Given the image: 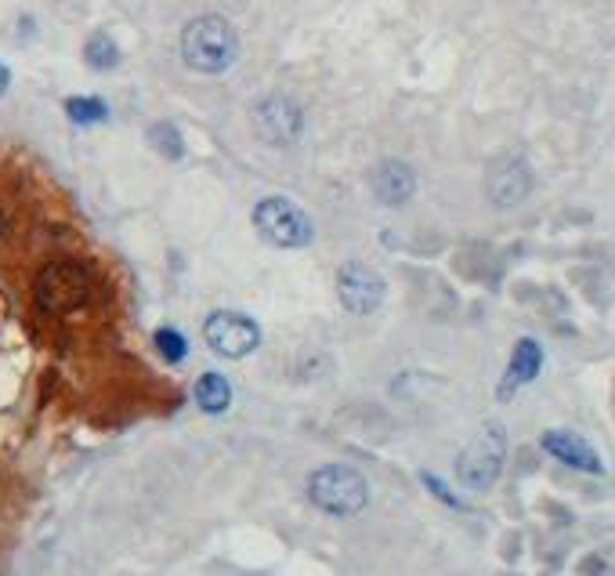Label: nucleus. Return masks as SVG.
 <instances>
[{
  "instance_id": "10",
  "label": "nucleus",
  "mask_w": 615,
  "mask_h": 576,
  "mask_svg": "<svg viewBox=\"0 0 615 576\" xmlns=\"http://www.w3.org/2000/svg\"><path fill=\"white\" fill-rule=\"evenodd\" d=\"M540 446L547 449L554 460H561V465L576 468V471H587V475H601V471H605L598 449L576 432H543Z\"/></svg>"
},
{
  "instance_id": "17",
  "label": "nucleus",
  "mask_w": 615,
  "mask_h": 576,
  "mask_svg": "<svg viewBox=\"0 0 615 576\" xmlns=\"http://www.w3.org/2000/svg\"><path fill=\"white\" fill-rule=\"evenodd\" d=\"M153 341H156V352L164 355V363H185V355H189V341L174 327H159Z\"/></svg>"
},
{
  "instance_id": "12",
  "label": "nucleus",
  "mask_w": 615,
  "mask_h": 576,
  "mask_svg": "<svg viewBox=\"0 0 615 576\" xmlns=\"http://www.w3.org/2000/svg\"><path fill=\"white\" fill-rule=\"evenodd\" d=\"M543 371V349L532 338L525 341H518L515 344V352H510V366H507V374H504V385H500V399L507 402L521 385H529V381H536Z\"/></svg>"
},
{
  "instance_id": "15",
  "label": "nucleus",
  "mask_w": 615,
  "mask_h": 576,
  "mask_svg": "<svg viewBox=\"0 0 615 576\" xmlns=\"http://www.w3.org/2000/svg\"><path fill=\"white\" fill-rule=\"evenodd\" d=\"M84 59H87L91 69H98V73H109V69L120 66V48H116V40L109 37V33H95L84 48Z\"/></svg>"
},
{
  "instance_id": "14",
  "label": "nucleus",
  "mask_w": 615,
  "mask_h": 576,
  "mask_svg": "<svg viewBox=\"0 0 615 576\" xmlns=\"http://www.w3.org/2000/svg\"><path fill=\"white\" fill-rule=\"evenodd\" d=\"M66 117L80 124V128H91V124L109 120V106L95 95H73V98H66Z\"/></svg>"
},
{
  "instance_id": "7",
  "label": "nucleus",
  "mask_w": 615,
  "mask_h": 576,
  "mask_svg": "<svg viewBox=\"0 0 615 576\" xmlns=\"http://www.w3.org/2000/svg\"><path fill=\"white\" fill-rule=\"evenodd\" d=\"M336 297L352 316H369L385 305V280L363 261H344L336 269Z\"/></svg>"
},
{
  "instance_id": "6",
  "label": "nucleus",
  "mask_w": 615,
  "mask_h": 576,
  "mask_svg": "<svg viewBox=\"0 0 615 576\" xmlns=\"http://www.w3.org/2000/svg\"><path fill=\"white\" fill-rule=\"evenodd\" d=\"M203 338L222 360H243L261 344V327L243 313H214L203 322Z\"/></svg>"
},
{
  "instance_id": "4",
  "label": "nucleus",
  "mask_w": 615,
  "mask_h": 576,
  "mask_svg": "<svg viewBox=\"0 0 615 576\" xmlns=\"http://www.w3.org/2000/svg\"><path fill=\"white\" fill-rule=\"evenodd\" d=\"M504 460H507V432H504V424L493 421V424H485V428L474 435V443L460 454L457 460L460 486L471 493H485L500 479Z\"/></svg>"
},
{
  "instance_id": "1",
  "label": "nucleus",
  "mask_w": 615,
  "mask_h": 576,
  "mask_svg": "<svg viewBox=\"0 0 615 576\" xmlns=\"http://www.w3.org/2000/svg\"><path fill=\"white\" fill-rule=\"evenodd\" d=\"M239 59V37L222 15H200L181 30V62L196 73L217 77Z\"/></svg>"
},
{
  "instance_id": "16",
  "label": "nucleus",
  "mask_w": 615,
  "mask_h": 576,
  "mask_svg": "<svg viewBox=\"0 0 615 576\" xmlns=\"http://www.w3.org/2000/svg\"><path fill=\"white\" fill-rule=\"evenodd\" d=\"M149 142L164 160H181L185 156V142H181V131L174 128V124H153L149 128Z\"/></svg>"
},
{
  "instance_id": "3",
  "label": "nucleus",
  "mask_w": 615,
  "mask_h": 576,
  "mask_svg": "<svg viewBox=\"0 0 615 576\" xmlns=\"http://www.w3.org/2000/svg\"><path fill=\"white\" fill-rule=\"evenodd\" d=\"M308 501L316 504L322 515L333 518H352L369 504V482L363 471L347 465H322L308 475Z\"/></svg>"
},
{
  "instance_id": "18",
  "label": "nucleus",
  "mask_w": 615,
  "mask_h": 576,
  "mask_svg": "<svg viewBox=\"0 0 615 576\" xmlns=\"http://www.w3.org/2000/svg\"><path fill=\"white\" fill-rule=\"evenodd\" d=\"M424 486L431 490L442 504H449V508H460V512H463V501H460V497H452V490H449L438 475H431V471H424Z\"/></svg>"
},
{
  "instance_id": "19",
  "label": "nucleus",
  "mask_w": 615,
  "mask_h": 576,
  "mask_svg": "<svg viewBox=\"0 0 615 576\" xmlns=\"http://www.w3.org/2000/svg\"><path fill=\"white\" fill-rule=\"evenodd\" d=\"M8 236H11V214L0 207V244H8Z\"/></svg>"
},
{
  "instance_id": "13",
  "label": "nucleus",
  "mask_w": 615,
  "mask_h": 576,
  "mask_svg": "<svg viewBox=\"0 0 615 576\" xmlns=\"http://www.w3.org/2000/svg\"><path fill=\"white\" fill-rule=\"evenodd\" d=\"M192 396H196V407L203 413H225L232 407V385L222 374H203L200 381H196Z\"/></svg>"
},
{
  "instance_id": "8",
  "label": "nucleus",
  "mask_w": 615,
  "mask_h": 576,
  "mask_svg": "<svg viewBox=\"0 0 615 576\" xmlns=\"http://www.w3.org/2000/svg\"><path fill=\"white\" fill-rule=\"evenodd\" d=\"M253 128L269 145H294L305 131V109L289 95H269L253 106Z\"/></svg>"
},
{
  "instance_id": "11",
  "label": "nucleus",
  "mask_w": 615,
  "mask_h": 576,
  "mask_svg": "<svg viewBox=\"0 0 615 576\" xmlns=\"http://www.w3.org/2000/svg\"><path fill=\"white\" fill-rule=\"evenodd\" d=\"M369 189H374V196L385 207H402L416 192V175L402 160H380V164L369 171Z\"/></svg>"
},
{
  "instance_id": "20",
  "label": "nucleus",
  "mask_w": 615,
  "mask_h": 576,
  "mask_svg": "<svg viewBox=\"0 0 615 576\" xmlns=\"http://www.w3.org/2000/svg\"><path fill=\"white\" fill-rule=\"evenodd\" d=\"M8 84H11V73H8V66L0 62V95H4V91H8Z\"/></svg>"
},
{
  "instance_id": "2",
  "label": "nucleus",
  "mask_w": 615,
  "mask_h": 576,
  "mask_svg": "<svg viewBox=\"0 0 615 576\" xmlns=\"http://www.w3.org/2000/svg\"><path fill=\"white\" fill-rule=\"evenodd\" d=\"M91 291H95V283H91L87 265H80L73 258L48 261L37 272V280H33V297H37L40 313L48 316L80 313L91 302Z\"/></svg>"
},
{
  "instance_id": "5",
  "label": "nucleus",
  "mask_w": 615,
  "mask_h": 576,
  "mask_svg": "<svg viewBox=\"0 0 615 576\" xmlns=\"http://www.w3.org/2000/svg\"><path fill=\"white\" fill-rule=\"evenodd\" d=\"M253 228H258L264 244L283 250H297L311 244V218L294 200H286V196H264L253 207Z\"/></svg>"
},
{
  "instance_id": "9",
  "label": "nucleus",
  "mask_w": 615,
  "mask_h": 576,
  "mask_svg": "<svg viewBox=\"0 0 615 576\" xmlns=\"http://www.w3.org/2000/svg\"><path fill=\"white\" fill-rule=\"evenodd\" d=\"M485 192L496 207H518L525 196L532 192V167L521 156H504L489 167V178H485Z\"/></svg>"
}]
</instances>
